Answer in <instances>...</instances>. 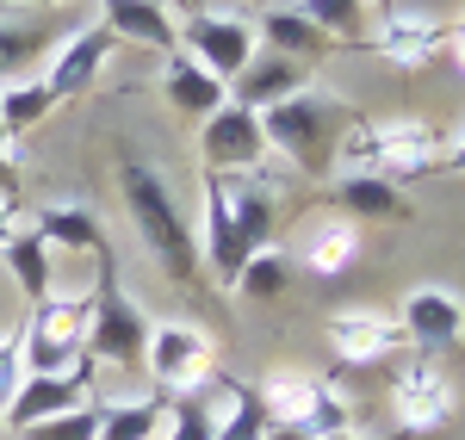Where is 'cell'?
Segmentation results:
<instances>
[{"label":"cell","mask_w":465,"mask_h":440,"mask_svg":"<svg viewBox=\"0 0 465 440\" xmlns=\"http://www.w3.org/2000/svg\"><path fill=\"white\" fill-rule=\"evenodd\" d=\"M118 192H124V211L137 223L143 249L162 260V273H168L174 286H186V292H205V286H199V279H205V267H199V236L186 230L168 181H162L149 161H124V168H118Z\"/></svg>","instance_id":"6da1fadb"},{"label":"cell","mask_w":465,"mask_h":440,"mask_svg":"<svg viewBox=\"0 0 465 440\" xmlns=\"http://www.w3.org/2000/svg\"><path fill=\"white\" fill-rule=\"evenodd\" d=\"M348 131H354V112L341 106L335 93H322V87H304V93L280 100L273 112H261L267 149H280L292 168H304V174H317V181L335 174V149H341Z\"/></svg>","instance_id":"7a4b0ae2"},{"label":"cell","mask_w":465,"mask_h":440,"mask_svg":"<svg viewBox=\"0 0 465 440\" xmlns=\"http://www.w3.org/2000/svg\"><path fill=\"white\" fill-rule=\"evenodd\" d=\"M149 323L143 310L131 304V292L118 286V260L112 249L100 255V286L87 292V360L94 367H118V372H137L143 367V347H149Z\"/></svg>","instance_id":"3957f363"},{"label":"cell","mask_w":465,"mask_h":440,"mask_svg":"<svg viewBox=\"0 0 465 440\" xmlns=\"http://www.w3.org/2000/svg\"><path fill=\"white\" fill-rule=\"evenodd\" d=\"M25 372H74L87 367V298H44L32 329L19 335Z\"/></svg>","instance_id":"277c9868"},{"label":"cell","mask_w":465,"mask_h":440,"mask_svg":"<svg viewBox=\"0 0 465 440\" xmlns=\"http://www.w3.org/2000/svg\"><path fill=\"white\" fill-rule=\"evenodd\" d=\"M254 44H261L254 25L236 19V13H193V19L180 25V50H186L205 74H217L223 87L254 63Z\"/></svg>","instance_id":"5b68a950"},{"label":"cell","mask_w":465,"mask_h":440,"mask_svg":"<svg viewBox=\"0 0 465 440\" xmlns=\"http://www.w3.org/2000/svg\"><path fill=\"white\" fill-rule=\"evenodd\" d=\"M143 367L155 372V385H162L168 397L199 391V385L212 378V335H199L193 323H162V329H149Z\"/></svg>","instance_id":"8992f818"},{"label":"cell","mask_w":465,"mask_h":440,"mask_svg":"<svg viewBox=\"0 0 465 440\" xmlns=\"http://www.w3.org/2000/svg\"><path fill=\"white\" fill-rule=\"evenodd\" d=\"M199 155H205V174H223V168H242V174H261L267 161V137H261V112L249 106H223L205 118V137H199Z\"/></svg>","instance_id":"52a82bcc"},{"label":"cell","mask_w":465,"mask_h":440,"mask_svg":"<svg viewBox=\"0 0 465 440\" xmlns=\"http://www.w3.org/2000/svg\"><path fill=\"white\" fill-rule=\"evenodd\" d=\"M94 397V360L74 372H25L19 378V391H13V404L0 409L13 428H32V422H50V416H69Z\"/></svg>","instance_id":"ba28073f"},{"label":"cell","mask_w":465,"mask_h":440,"mask_svg":"<svg viewBox=\"0 0 465 440\" xmlns=\"http://www.w3.org/2000/svg\"><path fill=\"white\" fill-rule=\"evenodd\" d=\"M391 409H397V422H403V435H434V428H447V416H453V385H447V372L434 367V360H410V367L391 378Z\"/></svg>","instance_id":"9c48e42d"},{"label":"cell","mask_w":465,"mask_h":440,"mask_svg":"<svg viewBox=\"0 0 465 440\" xmlns=\"http://www.w3.org/2000/svg\"><path fill=\"white\" fill-rule=\"evenodd\" d=\"M397 329H403V341H410V347H422V354L460 347V341H465V304L453 292H440V286H416V292L403 298Z\"/></svg>","instance_id":"30bf717a"},{"label":"cell","mask_w":465,"mask_h":440,"mask_svg":"<svg viewBox=\"0 0 465 440\" xmlns=\"http://www.w3.org/2000/svg\"><path fill=\"white\" fill-rule=\"evenodd\" d=\"M397 347H410V341H403V329H397L391 317H372V310L329 317V354L341 367H385Z\"/></svg>","instance_id":"8fae6325"},{"label":"cell","mask_w":465,"mask_h":440,"mask_svg":"<svg viewBox=\"0 0 465 440\" xmlns=\"http://www.w3.org/2000/svg\"><path fill=\"white\" fill-rule=\"evenodd\" d=\"M366 50L385 56L391 69H422V63H434V56L447 50V25L429 19V13H403V6H397L391 19H379V32H372Z\"/></svg>","instance_id":"7c38bea8"},{"label":"cell","mask_w":465,"mask_h":440,"mask_svg":"<svg viewBox=\"0 0 465 440\" xmlns=\"http://www.w3.org/2000/svg\"><path fill=\"white\" fill-rule=\"evenodd\" d=\"M112 44L118 37L106 32V19H94V25H81V32L56 50V63H50V74H44V87L56 93V100H74V93H87L94 87V74H100V63L112 56Z\"/></svg>","instance_id":"4fadbf2b"},{"label":"cell","mask_w":465,"mask_h":440,"mask_svg":"<svg viewBox=\"0 0 465 440\" xmlns=\"http://www.w3.org/2000/svg\"><path fill=\"white\" fill-rule=\"evenodd\" d=\"M100 19L118 44H143V50H162V56L180 50V19L162 0H100Z\"/></svg>","instance_id":"5bb4252c"},{"label":"cell","mask_w":465,"mask_h":440,"mask_svg":"<svg viewBox=\"0 0 465 440\" xmlns=\"http://www.w3.org/2000/svg\"><path fill=\"white\" fill-rule=\"evenodd\" d=\"M304 87H317V81L304 74V63H286V56H261V63H249V69H242L236 81H230V106L273 112L280 100L304 93Z\"/></svg>","instance_id":"9a60e30c"},{"label":"cell","mask_w":465,"mask_h":440,"mask_svg":"<svg viewBox=\"0 0 465 440\" xmlns=\"http://www.w3.org/2000/svg\"><path fill=\"white\" fill-rule=\"evenodd\" d=\"M205 260H212V273L223 286H236V273H242V236H236V218H230V192H223V174H205Z\"/></svg>","instance_id":"2e32d148"},{"label":"cell","mask_w":465,"mask_h":440,"mask_svg":"<svg viewBox=\"0 0 465 440\" xmlns=\"http://www.w3.org/2000/svg\"><path fill=\"white\" fill-rule=\"evenodd\" d=\"M335 205H341L348 223H403L410 218L403 186L385 181V174H341L335 181Z\"/></svg>","instance_id":"e0dca14e"},{"label":"cell","mask_w":465,"mask_h":440,"mask_svg":"<svg viewBox=\"0 0 465 440\" xmlns=\"http://www.w3.org/2000/svg\"><path fill=\"white\" fill-rule=\"evenodd\" d=\"M230 192V218H236V236H242V249L261 255V249H273V230H280V205H273V186L267 174H242V181H223Z\"/></svg>","instance_id":"ac0fdd59"},{"label":"cell","mask_w":465,"mask_h":440,"mask_svg":"<svg viewBox=\"0 0 465 440\" xmlns=\"http://www.w3.org/2000/svg\"><path fill=\"white\" fill-rule=\"evenodd\" d=\"M32 230L44 236V249H63V255H106V230L87 205H44L32 218Z\"/></svg>","instance_id":"d6986e66"},{"label":"cell","mask_w":465,"mask_h":440,"mask_svg":"<svg viewBox=\"0 0 465 440\" xmlns=\"http://www.w3.org/2000/svg\"><path fill=\"white\" fill-rule=\"evenodd\" d=\"M162 93H168V106L186 112V118H212V112L230 100V87H223L217 74H205L186 50L168 56V69H162Z\"/></svg>","instance_id":"ffe728a7"},{"label":"cell","mask_w":465,"mask_h":440,"mask_svg":"<svg viewBox=\"0 0 465 440\" xmlns=\"http://www.w3.org/2000/svg\"><path fill=\"white\" fill-rule=\"evenodd\" d=\"M292 13H298V19H311V25L335 44V50H366V44H372V32H379L366 0H298Z\"/></svg>","instance_id":"44dd1931"},{"label":"cell","mask_w":465,"mask_h":440,"mask_svg":"<svg viewBox=\"0 0 465 440\" xmlns=\"http://www.w3.org/2000/svg\"><path fill=\"white\" fill-rule=\"evenodd\" d=\"M254 37H267L273 44V56H286V63H317V56H329L335 44L311 25V19H298L292 6H273V13H261V32Z\"/></svg>","instance_id":"7402d4cb"},{"label":"cell","mask_w":465,"mask_h":440,"mask_svg":"<svg viewBox=\"0 0 465 440\" xmlns=\"http://www.w3.org/2000/svg\"><path fill=\"white\" fill-rule=\"evenodd\" d=\"M0 267L13 273V286L32 298V304L50 298V249H44V236H37V230H13V236H6V249H0Z\"/></svg>","instance_id":"603a6c76"},{"label":"cell","mask_w":465,"mask_h":440,"mask_svg":"<svg viewBox=\"0 0 465 440\" xmlns=\"http://www.w3.org/2000/svg\"><path fill=\"white\" fill-rule=\"evenodd\" d=\"M322 378H267L261 385V409H267V428H311V409H317Z\"/></svg>","instance_id":"cb8c5ba5"},{"label":"cell","mask_w":465,"mask_h":440,"mask_svg":"<svg viewBox=\"0 0 465 440\" xmlns=\"http://www.w3.org/2000/svg\"><path fill=\"white\" fill-rule=\"evenodd\" d=\"M360 260V223L335 218V223H317L311 230V242H304V267L322 273V279H335V273H348Z\"/></svg>","instance_id":"d4e9b609"},{"label":"cell","mask_w":465,"mask_h":440,"mask_svg":"<svg viewBox=\"0 0 465 440\" xmlns=\"http://www.w3.org/2000/svg\"><path fill=\"white\" fill-rule=\"evenodd\" d=\"M162 422H168V391L137 397V404H106L100 409V440H162Z\"/></svg>","instance_id":"484cf974"},{"label":"cell","mask_w":465,"mask_h":440,"mask_svg":"<svg viewBox=\"0 0 465 440\" xmlns=\"http://www.w3.org/2000/svg\"><path fill=\"white\" fill-rule=\"evenodd\" d=\"M230 391V416L212 428V440H261L267 435V409H261V385H242V378H217Z\"/></svg>","instance_id":"4316f807"},{"label":"cell","mask_w":465,"mask_h":440,"mask_svg":"<svg viewBox=\"0 0 465 440\" xmlns=\"http://www.w3.org/2000/svg\"><path fill=\"white\" fill-rule=\"evenodd\" d=\"M50 106H56V93H50L44 81H13V87L0 93V131L19 137V131H32L37 118H50Z\"/></svg>","instance_id":"83f0119b"},{"label":"cell","mask_w":465,"mask_h":440,"mask_svg":"<svg viewBox=\"0 0 465 440\" xmlns=\"http://www.w3.org/2000/svg\"><path fill=\"white\" fill-rule=\"evenodd\" d=\"M292 279V260L280 255V249H261V255L242 260V273H236V292L242 298H280Z\"/></svg>","instance_id":"f1b7e54d"},{"label":"cell","mask_w":465,"mask_h":440,"mask_svg":"<svg viewBox=\"0 0 465 440\" xmlns=\"http://www.w3.org/2000/svg\"><path fill=\"white\" fill-rule=\"evenodd\" d=\"M44 44H50L44 25H19V19H6V25H0V81H19L25 63L44 56Z\"/></svg>","instance_id":"f546056e"},{"label":"cell","mask_w":465,"mask_h":440,"mask_svg":"<svg viewBox=\"0 0 465 440\" xmlns=\"http://www.w3.org/2000/svg\"><path fill=\"white\" fill-rule=\"evenodd\" d=\"M217 416L205 409V397L199 391H180V397H168V422H162V440H212Z\"/></svg>","instance_id":"4dcf8cb0"},{"label":"cell","mask_w":465,"mask_h":440,"mask_svg":"<svg viewBox=\"0 0 465 440\" xmlns=\"http://www.w3.org/2000/svg\"><path fill=\"white\" fill-rule=\"evenodd\" d=\"M19 440H100V409L81 404V409H69V416L32 422V428H19Z\"/></svg>","instance_id":"1f68e13d"},{"label":"cell","mask_w":465,"mask_h":440,"mask_svg":"<svg viewBox=\"0 0 465 440\" xmlns=\"http://www.w3.org/2000/svg\"><path fill=\"white\" fill-rule=\"evenodd\" d=\"M19 378H25V360H19V335H0V409L13 404Z\"/></svg>","instance_id":"d6a6232c"},{"label":"cell","mask_w":465,"mask_h":440,"mask_svg":"<svg viewBox=\"0 0 465 440\" xmlns=\"http://www.w3.org/2000/svg\"><path fill=\"white\" fill-rule=\"evenodd\" d=\"M19 186H25V174H19V161H13V137L0 131V205H13Z\"/></svg>","instance_id":"836d02e7"},{"label":"cell","mask_w":465,"mask_h":440,"mask_svg":"<svg viewBox=\"0 0 465 440\" xmlns=\"http://www.w3.org/2000/svg\"><path fill=\"white\" fill-rule=\"evenodd\" d=\"M447 50L460 56V69H465V19H460V25H447Z\"/></svg>","instance_id":"e575fe53"},{"label":"cell","mask_w":465,"mask_h":440,"mask_svg":"<svg viewBox=\"0 0 465 440\" xmlns=\"http://www.w3.org/2000/svg\"><path fill=\"white\" fill-rule=\"evenodd\" d=\"M440 161H447V168H453V174H465V137L453 149H447V155H440Z\"/></svg>","instance_id":"d590c367"},{"label":"cell","mask_w":465,"mask_h":440,"mask_svg":"<svg viewBox=\"0 0 465 440\" xmlns=\"http://www.w3.org/2000/svg\"><path fill=\"white\" fill-rule=\"evenodd\" d=\"M6 236H13V205H0V249H6Z\"/></svg>","instance_id":"8d00e7d4"},{"label":"cell","mask_w":465,"mask_h":440,"mask_svg":"<svg viewBox=\"0 0 465 440\" xmlns=\"http://www.w3.org/2000/svg\"><path fill=\"white\" fill-rule=\"evenodd\" d=\"M366 6H372L379 19H391V13H397V0H366Z\"/></svg>","instance_id":"74e56055"},{"label":"cell","mask_w":465,"mask_h":440,"mask_svg":"<svg viewBox=\"0 0 465 440\" xmlns=\"http://www.w3.org/2000/svg\"><path fill=\"white\" fill-rule=\"evenodd\" d=\"M180 13H186V19H193V13H205V6H199V0H174Z\"/></svg>","instance_id":"f35d334b"}]
</instances>
